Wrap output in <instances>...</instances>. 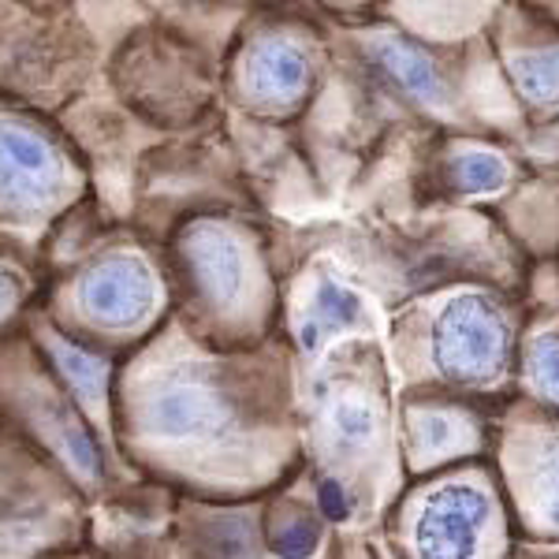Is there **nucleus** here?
Masks as SVG:
<instances>
[{
  "mask_svg": "<svg viewBox=\"0 0 559 559\" xmlns=\"http://www.w3.org/2000/svg\"><path fill=\"white\" fill-rule=\"evenodd\" d=\"M508 355V329L492 302L463 295L440 313L437 362L455 381H492Z\"/></svg>",
  "mask_w": 559,
  "mask_h": 559,
  "instance_id": "1",
  "label": "nucleus"
},
{
  "mask_svg": "<svg viewBox=\"0 0 559 559\" xmlns=\"http://www.w3.org/2000/svg\"><path fill=\"white\" fill-rule=\"evenodd\" d=\"M489 511V496L474 485H448L432 492L414 519V552L418 559H474Z\"/></svg>",
  "mask_w": 559,
  "mask_h": 559,
  "instance_id": "2",
  "label": "nucleus"
},
{
  "mask_svg": "<svg viewBox=\"0 0 559 559\" xmlns=\"http://www.w3.org/2000/svg\"><path fill=\"white\" fill-rule=\"evenodd\" d=\"M60 153L41 131L0 120V202L12 210H38L60 187Z\"/></svg>",
  "mask_w": 559,
  "mask_h": 559,
  "instance_id": "3",
  "label": "nucleus"
},
{
  "mask_svg": "<svg viewBox=\"0 0 559 559\" xmlns=\"http://www.w3.org/2000/svg\"><path fill=\"white\" fill-rule=\"evenodd\" d=\"M79 295H83L90 318L123 329V324H139L150 318L157 287H153V273L142 258L112 254L90 269Z\"/></svg>",
  "mask_w": 559,
  "mask_h": 559,
  "instance_id": "4",
  "label": "nucleus"
},
{
  "mask_svg": "<svg viewBox=\"0 0 559 559\" xmlns=\"http://www.w3.org/2000/svg\"><path fill=\"white\" fill-rule=\"evenodd\" d=\"M142 418L160 440H202L224 426V403L202 381H165L142 403Z\"/></svg>",
  "mask_w": 559,
  "mask_h": 559,
  "instance_id": "5",
  "label": "nucleus"
},
{
  "mask_svg": "<svg viewBox=\"0 0 559 559\" xmlns=\"http://www.w3.org/2000/svg\"><path fill=\"white\" fill-rule=\"evenodd\" d=\"M187 258H191L198 284L210 292L213 302L239 299L242 284H247V254L242 242L221 224H198L187 236Z\"/></svg>",
  "mask_w": 559,
  "mask_h": 559,
  "instance_id": "6",
  "label": "nucleus"
},
{
  "mask_svg": "<svg viewBox=\"0 0 559 559\" xmlns=\"http://www.w3.org/2000/svg\"><path fill=\"white\" fill-rule=\"evenodd\" d=\"M247 83L258 102L287 105L302 94L306 83H310V64H306L299 45L273 38L254 49V57H250V64H247Z\"/></svg>",
  "mask_w": 559,
  "mask_h": 559,
  "instance_id": "7",
  "label": "nucleus"
},
{
  "mask_svg": "<svg viewBox=\"0 0 559 559\" xmlns=\"http://www.w3.org/2000/svg\"><path fill=\"white\" fill-rule=\"evenodd\" d=\"M477 421L463 411H414L411 414V448L421 463H440L477 448Z\"/></svg>",
  "mask_w": 559,
  "mask_h": 559,
  "instance_id": "8",
  "label": "nucleus"
},
{
  "mask_svg": "<svg viewBox=\"0 0 559 559\" xmlns=\"http://www.w3.org/2000/svg\"><path fill=\"white\" fill-rule=\"evenodd\" d=\"M373 57H377V64L407 90V94L418 97V102L444 105L448 90L440 83L437 68H432L414 45H407L403 38H381V41H373Z\"/></svg>",
  "mask_w": 559,
  "mask_h": 559,
  "instance_id": "9",
  "label": "nucleus"
},
{
  "mask_svg": "<svg viewBox=\"0 0 559 559\" xmlns=\"http://www.w3.org/2000/svg\"><path fill=\"white\" fill-rule=\"evenodd\" d=\"M358 318H362V302H358L355 292H347L336 280H318V287H313V295H310V306H306V313H302V344L318 347L324 336L347 329V324H355Z\"/></svg>",
  "mask_w": 559,
  "mask_h": 559,
  "instance_id": "10",
  "label": "nucleus"
},
{
  "mask_svg": "<svg viewBox=\"0 0 559 559\" xmlns=\"http://www.w3.org/2000/svg\"><path fill=\"white\" fill-rule=\"evenodd\" d=\"M52 355H57L60 369L71 384L79 388V395L90 403L94 411L105 407V362L94 358L90 350L75 347V344H64V340H52Z\"/></svg>",
  "mask_w": 559,
  "mask_h": 559,
  "instance_id": "11",
  "label": "nucleus"
},
{
  "mask_svg": "<svg viewBox=\"0 0 559 559\" xmlns=\"http://www.w3.org/2000/svg\"><path fill=\"white\" fill-rule=\"evenodd\" d=\"M377 426H381L377 407L369 400H362V395H344V400H336L329 411V429L344 448L369 444V440L377 437Z\"/></svg>",
  "mask_w": 559,
  "mask_h": 559,
  "instance_id": "12",
  "label": "nucleus"
},
{
  "mask_svg": "<svg viewBox=\"0 0 559 559\" xmlns=\"http://www.w3.org/2000/svg\"><path fill=\"white\" fill-rule=\"evenodd\" d=\"M515 83L530 102H559V49L526 52L515 60Z\"/></svg>",
  "mask_w": 559,
  "mask_h": 559,
  "instance_id": "13",
  "label": "nucleus"
},
{
  "mask_svg": "<svg viewBox=\"0 0 559 559\" xmlns=\"http://www.w3.org/2000/svg\"><path fill=\"white\" fill-rule=\"evenodd\" d=\"M455 179L463 183V191H500L508 168L489 150H466L455 165Z\"/></svg>",
  "mask_w": 559,
  "mask_h": 559,
  "instance_id": "14",
  "label": "nucleus"
},
{
  "mask_svg": "<svg viewBox=\"0 0 559 559\" xmlns=\"http://www.w3.org/2000/svg\"><path fill=\"white\" fill-rule=\"evenodd\" d=\"M526 373L540 395L559 403V340L556 336H537L534 344H530Z\"/></svg>",
  "mask_w": 559,
  "mask_h": 559,
  "instance_id": "15",
  "label": "nucleus"
},
{
  "mask_svg": "<svg viewBox=\"0 0 559 559\" xmlns=\"http://www.w3.org/2000/svg\"><path fill=\"white\" fill-rule=\"evenodd\" d=\"M534 503L540 519L559 530V440H548L545 463L534 474Z\"/></svg>",
  "mask_w": 559,
  "mask_h": 559,
  "instance_id": "16",
  "label": "nucleus"
},
{
  "mask_svg": "<svg viewBox=\"0 0 559 559\" xmlns=\"http://www.w3.org/2000/svg\"><path fill=\"white\" fill-rule=\"evenodd\" d=\"M318 537H321L318 522L306 519V515H292V519H284V522H280V526L273 530V548H276V552L284 556V559H302V556H310V552H313Z\"/></svg>",
  "mask_w": 559,
  "mask_h": 559,
  "instance_id": "17",
  "label": "nucleus"
},
{
  "mask_svg": "<svg viewBox=\"0 0 559 559\" xmlns=\"http://www.w3.org/2000/svg\"><path fill=\"white\" fill-rule=\"evenodd\" d=\"M15 302H20V280L0 265V318H4V313H12Z\"/></svg>",
  "mask_w": 559,
  "mask_h": 559,
  "instance_id": "18",
  "label": "nucleus"
}]
</instances>
